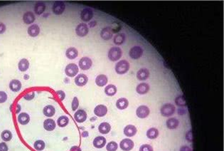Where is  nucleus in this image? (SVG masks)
Wrapping results in <instances>:
<instances>
[{
    "label": "nucleus",
    "mask_w": 224,
    "mask_h": 151,
    "mask_svg": "<svg viewBox=\"0 0 224 151\" xmlns=\"http://www.w3.org/2000/svg\"><path fill=\"white\" fill-rule=\"evenodd\" d=\"M130 69V63L126 60L120 61L115 65V71L118 74H125Z\"/></svg>",
    "instance_id": "f257e3e1"
},
{
    "label": "nucleus",
    "mask_w": 224,
    "mask_h": 151,
    "mask_svg": "<svg viewBox=\"0 0 224 151\" xmlns=\"http://www.w3.org/2000/svg\"><path fill=\"white\" fill-rule=\"evenodd\" d=\"M122 56V50L119 47H112L108 51V58L112 61H118Z\"/></svg>",
    "instance_id": "f03ea898"
},
{
    "label": "nucleus",
    "mask_w": 224,
    "mask_h": 151,
    "mask_svg": "<svg viewBox=\"0 0 224 151\" xmlns=\"http://www.w3.org/2000/svg\"><path fill=\"white\" fill-rule=\"evenodd\" d=\"M176 108L173 104H166L164 106H162L160 110L161 114L164 117H170V116H172L175 112Z\"/></svg>",
    "instance_id": "7ed1b4c3"
},
{
    "label": "nucleus",
    "mask_w": 224,
    "mask_h": 151,
    "mask_svg": "<svg viewBox=\"0 0 224 151\" xmlns=\"http://www.w3.org/2000/svg\"><path fill=\"white\" fill-rule=\"evenodd\" d=\"M65 73L68 77H74L78 73V67L75 63H69L65 68Z\"/></svg>",
    "instance_id": "20e7f679"
},
{
    "label": "nucleus",
    "mask_w": 224,
    "mask_h": 151,
    "mask_svg": "<svg viewBox=\"0 0 224 151\" xmlns=\"http://www.w3.org/2000/svg\"><path fill=\"white\" fill-rule=\"evenodd\" d=\"M143 49L139 46H134L130 50L129 55L132 59H138L142 56Z\"/></svg>",
    "instance_id": "39448f33"
},
{
    "label": "nucleus",
    "mask_w": 224,
    "mask_h": 151,
    "mask_svg": "<svg viewBox=\"0 0 224 151\" xmlns=\"http://www.w3.org/2000/svg\"><path fill=\"white\" fill-rule=\"evenodd\" d=\"M120 147L124 151H130L133 149L134 142L129 138L123 139L120 143Z\"/></svg>",
    "instance_id": "423d86ee"
},
{
    "label": "nucleus",
    "mask_w": 224,
    "mask_h": 151,
    "mask_svg": "<svg viewBox=\"0 0 224 151\" xmlns=\"http://www.w3.org/2000/svg\"><path fill=\"white\" fill-rule=\"evenodd\" d=\"M93 64V61L90 58L88 57H83L79 61V66L82 70L86 71L90 69L91 66Z\"/></svg>",
    "instance_id": "0eeeda50"
},
{
    "label": "nucleus",
    "mask_w": 224,
    "mask_h": 151,
    "mask_svg": "<svg viewBox=\"0 0 224 151\" xmlns=\"http://www.w3.org/2000/svg\"><path fill=\"white\" fill-rule=\"evenodd\" d=\"M150 108L146 106H140L137 108L136 114L139 118H145L150 115Z\"/></svg>",
    "instance_id": "6e6552de"
},
{
    "label": "nucleus",
    "mask_w": 224,
    "mask_h": 151,
    "mask_svg": "<svg viewBox=\"0 0 224 151\" xmlns=\"http://www.w3.org/2000/svg\"><path fill=\"white\" fill-rule=\"evenodd\" d=\"M75 32L78 36L83 37L88 34V27L85 23H81L78 25L76 29H75Z\"/></svg>",
    "instance_id": "1a4fd4ad"
},
{
    "label": "nucleus",
    "mask_w": 224,
    "mask_h": 151,
    "mask_svg": "<svg viewBox=\"0 0 224 151\" xmlns=\"http://www.w3.org/2000/svg\"><path fill=\"white\" fill-rule=\"evenodd\" d=\"M66 5L63 2L57 1L55 2L53 6V12L56 15H60L65 10Z\"/></svg>",
    "instance_id": "9d476101"
},
{
    "label": "nucleus",
    "mask_w": 224,
    "mask_h": 151,
    "mask_svg": "<svg viewBox=\"0 0 224 151\" xmlns=\"http://www.w3.org/2000/svg\"><path fill=\"white\" fill-rule=\"evenodd\" d=\"M93 17V11L90 9L86 8L82 10L81 13V18L84 22H89Z\"/></svg>",
    "instance_id": "9b49d317"
},
{
    "label": "nucleus",
    "mask_w": 224,
    "mask_h": 151,
    "mask_svg": "<svg viewBox=\"0 0 224 151\" xmlns=\"http://www.w3.org/2000/svg\"><path fill=\"white\" fill-rule=\"evenodd\" d=\"M74 118L75 121L79 123L85 122L87 119V113L84 110H78L75 113Z\"/></svg>",
    "instance_id": "f8f14e48"
},
{
    "label": "nucleus",
    "mask_w": 224,
    "mask_h": 151,
    "mask_svg": "<svg viewBox=\"0 0 224 151\" xmlns=\"http://www.w3.org/2000/svg\"><path fill=\"white\" fill-rule=\"evenodd\" d=\"M107 113V108L105 105H98L94 109V113L98 117H103Z\"/></svg>",
    "instance_id": "ddd939ff"
},
{
    "label": "nucleus",
    "mask_w": 224,
    "mask_h": 151,
    "mask_svg": "<svg viewBox=\"0 0 224 151\" xmlns=\"http://www.w3.org/2000/svg\"><path fill=\"white\" fill-rule=\"evenodd\" d=\"M88 81V78L86 75L83 74H78L75 79V84L78 86H84L86 85Z\"/></svg>",
    "instance_id": "4468645a"
},
{
    "label": "nucleus",
    "mask_w": 224,
    "mask_h": 151,
    "mask_svg": "<svg viewBox=\"0 0 224 151\" xmlns=\"http://www.w3.org/2000/svg\"><path fill=\"white\" fill-rule=\"evenodd\" d=\"M150 76V71L147 68H142L139 69L137 73V78L139 81H145Z\"/></svg>",
    "instance_id": "2eb2a0df"
},
{
    "label": "nucleus",
    "mask_w": 224,
    "mask_h": 151,
    "mask_svg": "<svg viewBox=\"0 0 224 151\" xmlns=\"http://www.w3.org/2000/svg\"><path fill=\"white\" fill-rule=\"evenodd\" d=\"M56 124L55 120L51 118L46 119L43 122V128L47 131H52L56 129Z\"/></svg>",
    "instance_id": "dca6fc26"
},
{
    "label": "nucleus",
    "mask_w": 224,
    "mask_h": 151,
    "mask_svg": "<svg viewBox=\"0 0 224 151\" xmlns=\"http://www.w3.org/2000/svg\"><path fill=\"white\" fill-rule=\"evenodd\" d=\"M113 30H112V29L109 27H107L106 28L102 29L101 33H100V36H101V38L103 39L104 40H110L112 37H113Z\"/></svg>",
    "instance_id": "f3484780"
},
{
    "label": "nucleus",
    "mask_w": 224,
    "mask_h": 151,
    "mask_svg": "<svg viewBox=\"0 0 224 151\" xmlns=\"http://www.w3.org/2000/svg\"><path fill=\"white\" fill-rule=\"evenodd\" d=\"M106 144V139L103 136H98L93 140V145L96 148H103Z\"/></svg>",
    "instance_id": "a211bd4d"
},
{
    "label": "nucleus",
    "mask_w": 224,
    "mask_h": 151,
    "mask_svg": "<svg viewBox=\"0 0 224 151\" xmlns=\"http://www.w3.org/2000/svg\"><path fill=\"white\" fill-rule=\"evenodd\" d=\"M138 130L133 125H128L124 129V134L127 137H132L137 133Z\"/></svg>",
    "instance_id": "6ab92c4d"
},
{
    "label": "nucleus",
    "mask_w": 224,
    "mask_h": 151,
    "mask_svg": "<svg viewBox=\"0 0 224 151\" xmlns=\"http://www.w3.org/2000/svg\"><path fill=\"white\" fill-rule=\"evenodd\" d=\"M10 88L11 89V91H12L13 92H18V91H19L22 88L21 81L17 79L11 80L10 83Z\"/></svg>",
    "instance_id": "aec40b11"
},
{
    "label": "nucleus",
    "mask_w": 224,
    "mask_h": 151,
    "mask_svg": "<svg viewBox=\"0 0 224 151\" xmlns=\"http://www.w3.org/2000/svg\"><path fill=\"white\" fill-rule=\"evenodd\" d=\"M17 120L19 124L21 125H26L28 124L30 121V116L26 113H21L18 116Z\"/></svg>",
    "instance_id": "412c9836"
},
{
    "label": "nucleus",
    "mask_w": 224,
    "mask_h": 151,
    "mask_svg": "<svg viewBox=\"0 0 224 151\" xmlns=\"http://www.w3.org/2000/svg\"><path fill=\"white\" fill-rule=\"evenodd\" d=\"M43 115L46 116L48 118L53 117L55 115V113H56V109H55L54 107L51 105H48V106H45L43 110Z\"/></svg>",
    "instance_id": "4be33fe9"
},
{
    "label": "nucleus",
    "mask_w": 224,
    "mask_h": 151,
    "mask_svg": "<svg viewBox=\"0 0 224 151\" xmlns=\"http://www.w3.org/2000/svg\"><path fill=\"white\" fill-rule=\"evenodd\" d=\"M136 91L140 95H143L147 93L148 91H150V86L148 84L146 83H142L139 84V85L137 86L136 88Z\"/></svg>",
    "instance_id": "5701e85b"
},
{
    "label": "nucleus",
    "mask_w": 224,
    "mask_h": 151,
    "mask_svg": "<svg viewBox=\"0 0 224 151\" xmlns=\"http://www.w3.org/2000/svg\"><path fill=\"white\" fill-rule=\"evenodd\" d=\"M107 81H108L107 77L104 74L98 75L95 79V84H97V86H100V87H102V86H106L107 84Z\"/></svg>",
    "instance_id": "b1692460"
},
{
    "label": "nucleus",
    "mask_w": 224,
    "mask_h": 151,
    "mask_svg": "<svg viewBox=\"0 0 224 151\" xmlns=\"http://www.w3.org/2000/svg\"><path fill=\"white\" fill-rule=\"evenodd\" d=\"M23 21L26 24H32L35 21V16L31 11H27L23 16Z\"/></svg>",
    "instance_id": "393cba45"
},
{
    "label": "nucleus",
    "mask_w": 224,
    "mask_h": 151,
    "mask_svg": "<svg viewBox=\"0 0 224 151\" xmlns=\"http://www.w3.org/2000/svg\"><path fill=\"white\" fill-rule=\"evenodd\" d=\"M111 126L110 123L107 122H102L98 126V130L101 134H107L110 131Z\"/></svg>",
    "instance_id": "a878e982"
},
{
    "label": "nucleus",
    "mask_w": 224,
    "mask_h": 151,
    "mask_svg": "<svg viewBox=\"0 0 224 151\" xmlns=\"http://www.w3.org/2000/svg\"><path fill=\"white\" fill-rule=\"evenodd\" d=\"M40 32V28L37 24H33L29 27L28 29V34L30 36L32 37H36L37 36Z\"/></svg>",
    "instance_id": "bb28decb"
},
{
    "label": "nucleus",
    "mask_w": 224,
    "mask_h": 151,
    "mask_svg": "<svg viewBox=\"0 0 224 151\" xmlns=\"http://www.w3.org/2000/svg\"><path fill=\"white\" fill-rule=\"evenodd\" d=\"M128 105H129V102L128 100L125 98H119L116 102V106L117 108L120 110H124L127 108Z\"/></svg>",
    "instance_id": "cd10ccee"
},
{
    "label": "nucleus",
    "mask_w": 224,
    "mask_h": 151,
    "mask_svg": "<svg viewBox=\"0 0 224 151\" xmlns=\"http://www.w3.org/2000/svg\"><path fill=\"white\" fill-rule=\"evenodd\" d=\"M66 55L68 59H74L77 58L78 55V50L75 48L70 47L67 49V51L66 52Z\"/></svg>",
    "instance_id": "c85d7f7f"
},
{
    "label": "nucleus",
    "mask_w": 224,
    "mask_h": 151,
    "mask_svg": "<svg viewBox=\"0 0 224 151\" xmlns=\"http://www.w3.org/2000/svg\"><path fill=\"white\" fill-rule=\"evenodd\" d=\"M105 93L108 96H113L117 93V87L115 85H113V84H110L105 88Z\"/></svg>",
    "instance_id": "c756f323"
},
{
    "label": "nucleus",
    "mask_w": 224,
    "mask_h": 151,
    "mask_svg": "<svg viewBox=\"0 0 224 151\" xmlns=\"http://www.w3.org/2000/svg\"><path fill=\"white\" fill-rule=\"evenodd\" d=\"M29 67V62L26 59H22L20 60L18 64V68L19 70L22 72H24L27 71Z\"/></svg>",
    "instance_id": "7c9ffc66"
},
{
    "label": "nucleus",
    "mask_w": 224,
    "mask_h": 151,
    "mask_svg": "<svg viewBox=\"0 0 224 151\" xmlns=\"http://www.w3.org/2000/svg\"><path fill=\"white\" fill-rule=\"evenodd\" d=\"M166 126L169 129H175L179 125V120L177 118H171L166 120Z\"/></svg>",
    "instance_id": "2f4dec72"
},
{
    "label": "nucleus",
    "mask_w": 224,
    "mask_h": 151,
    "mask_svg": "<svg viewBox=\"0 0 224 151\" xmlns=\"http://www.w3.org/2000/svg\"><path fill=\"white\" fill-rule=\"evenodd\" d=\"M125 39H126V36H125V34L123 33H120V34H117V35L114 37L113 42L115 43V44H117V45H122V43L125 42Z\"/></svg>",
    "instance_id": "473e14b6"
},
{
    "label": "nucleus",
    "mask_w": 224,
    "mask_h": 151,
    "mask_svg": "<svg viewBox=\"0 0 224 151\" xmlns=\"http://www.w3.org/2000/svg\"><path fill=\"white\" fill-rule=\"evenodd\" d=\"M68 123H69V118L66 116H61L57 120V124L61 128L66 127L68 124Z\"/></svg>",
    "instance_id": "72a5a7b5"
},
{
    "label": "nucleus",
    "mask_w": 224,
    "mask_h": 151,
    "mask_svg": "<svg viewBox=\"0 0 224 151\" xmlns=\"http://www.w3.org/2000/svg\"><path fill=\"white\" fill-rule=\"evenodd\" d=\"M46 9V5L43 2H38L35 5V7H34V11H35L36 14L37 15H41L44 12Z\"/></svg>",
    "instance_id": "f704fd0d"
},
{
    "label": "nucleus",
    "mask_w": 224,
    "mask_h": 151,
    "mask_svg": "<svg viewBox=\"0 0 224 151\" xmlns=\"http://www.w3.org/2000/svg\"><path fill=\"white\" fill-rule=\"evenodd\" d=\"M159 136L158 130L155 128H151L147 131V136L150 139H155Z\"/></svg>",
    "instance_id": "c9c22d12"
},
{
    "label": "nucleus",
    "mask_w": 224,
    "mask_h": 151,
    "mask_svg": "<svg viewBox=\"0 0 224 151\" xmlns=\"http://www.w3.org/2000/svg\"><path fill=\"white\" fill-rule=\"evenodd\" d=\"M2 139L4 141H10L12 138V133L10 130H5L4 131H2L1 134Z\"/></svg>",
    "instance_id": "e433bc0d"
},
{
    "label": "nucleus",
    "mask_w": 224,
    "mask_h": 151,
    "mask_svg": "<svg viewBox=\"0 0 224 151\" xmlns=\"http://www.w3.org/2000/svg\"><path fill=\"white\" fill-rule=\"evenodd\" d=\"M34 148H35L36 150L37 151H42L45 148V143L43 141L38 140L36 141L34 144Z\"/></svg>",
    "instance_id": "4c0bfd02"
},
{
    "label": "nucleus",
    "mask_w": 224,
    "mask_h": 151,
    "mask_svg": "<svg viewBox=\"0 0 224 151\" xmlns=\"http://www.w3.org/2000/svg\"><path fill=\"white\" fill-rule=\"evenodd\" d=\"M175 103L178 106L182 107L186 106V100H185L184 96L182 95H180L176 98Z\"/></svg>",
    "instance_id": "58836bf2"
},
{
    "label": "nucleus",
    "mask_w": 224,
    "mask_h": 151,
    "mask_svg": "<svg viewBox=\"0 0 224 151\" xmlns=\"http://www.w3.org/2000/svg\"><path fill=\"white\" fill-rule=\"evenodd\" d=\"M118 145L115 141H111L107 143L106 146V149L107 151H116L118 150Z\"/></svg>",
    "instance_id": "ea45409f"
},
{
    "label": "nucleus",
    "mask_w": 224,
    "mask_h": 151,
    "mask_svg": "<svg viewBox=\"0 0 224 151\" xmlns=\"http://www.w3.org/2000/svg\"><path fill=\"white\" fill-rule=\"evenodd\" d=\"M78 106H79V100H78V99L77 97H74V99H73L72 104H71L73 111H76L77 108H78Z\"/></svg>",
    "instance_id": "a19ab883"
},
{
    "label": "nucleus",
    "mask_w": 224,
    "mask_h": 151,
    "mask_svg": "<svg viewBox=\"0 0 224 151\" xmlns=\"http://www.w3.org/2000/svg\"><path fill=\"white\" fill-rule=\"evenodd\" d=\"M139 151H154V150H153V148L150 145L145 144V145H142L139 148Z\"/></svg>",
    "instance_id": "79ce46f5"
},
{
    "label": "nucleus",
    "mask_w": 224,
    "mask_h": 151,
    "mask_svg": "<svg viewBox=\"0 0 224 151\" xmlns=\"http://www.w3.org/2000/svg\"><path fill=\"white\" fill-rule=\"evenodd\" d=\"M7 100V94L4 91H0V104H3Z\"/></svg>",
    "instance_id": "37998d69"
},
{
    "label": "nucleus",
    "mask_w": 224,
    "mask_h": 151,
    "mask_svg": "<svg viewBox=\"0 0 224 151\" xmlns=\"http://www.w3.org/2000/svg\"><path fill=\"white\" fill-rule=\"evenodd\" d=\"M34 96H35V93L31 92V93H26V94H25L24 98L26 100H31L33 99Z\"/></svg>",
    "instance_id": "c03bdc74"
},
{
    "label": "nucleus",
    "mask_w": 224,
    "mask_h": 151,
    "mask_svg": "<svg viewBox=\"0 0 224 151\" xmlns=\"http://www.w3.org/2000/svg\"><path fill=\"white\" fill-rule=\"evenodd\" d=\"M56 93L57 95H58V98H60V100H61V101H63V100L65 99L66 98V93L63 92V91H56Z\"/></svg>",
    "instance_id": "a18cd8bd"
},
{
    "label": "nucleus",
    "mask_w": 224,
    "mask_h": 151,
    "mask_svg": "<svg viewBox=\"0 0 224 151\" xmlns=\"http://www.w3.org/2000/svg\"><path fill=\"white\" fill-rule=\"evenodd\" d=\"M9 148L7 145L5 143H0V151H8Z\"/></svg>",
    "instance_id": "49530a36"
},
{
    "label": "nucleus",
    "mask_w": 224,
    "mask_h": 151,
    "mask_svg": "<svg viewBox=\"0 0 224 151\" xmlns=\"http://www.w3.org/2000/svg\"><path fill=\"white\" fill-rule=\"evenodd\" d=\"M186 140L189 141V142H191L193 140V136H192V131L191 130H189V132H187L186 133Z\"/></svg>",
    "instance_id": "de8ad7c7"
},
{
    "label": "nucleus",
    "mask_w": 224,
    "mask_h": 151,
    "mask_svg": "<svg viewBox=\"0 0 224 151\" xmlns=\"http://www.w3.org/2000/svg\"><path fill=\"white\" fill-rule=\"evenodd\" d=\"M6 31V26L2 22H0V34H3Z\"/></svg>",
    "instance_id": "09e8293b"
},
{
    "label": "nucleus",
    "mask_w": 224,
    "mask_h": 151,
    "mask_svg": "<svg viewBox=\"0 0 224 151\" xmlns=\"http://www.w3.org/2000/svg\"><path fill=\"white\" fill-rule=\"evenodd\" d=\"M180 151H191V148L189 147V146L184 145L180 148Z\"/></svg>",
    "instance_id": "8fccbe9b"
},
{
    "label": "nucleus",
    "mask_w": 224,
    "mask_h": 151,
    "mask_svg": "<svg viewBox=\"0 0 224 151\" xmlns=\"http://www.w3.org/2000/svg\"><path fill=\"white\" fill-rule=\"evenodd\" d=\"M70 151H82L81 148H80L79 147H78V146H74V147H72L71 148H70Z\"/></svg>",
    "instance_id": "3c124183"
},
{
    "label": "nucleus",
    "mask_w": 224,
    "mask_h": 151,
    "mask_svg": "<svg viewBox=\"0 0 224 151\" xmlns=\"http://www.w3.org/2000/svg\"><path fill=\"white\" fill-rule=\"evenodd\" d=\"M17 111H16V113H18L20 111V110H21V106H20L19 105H17Z\"/></svg>",
    "instance_id": "603ef678"
},
{
    "label": "nucleus",
    "mask_w": 224,
    "mask_h": 151,
    "mask_svg": "<svg viewBox=\"0 0 224 151\" xmlns=\"http://www.w3.org/2000/svg\"><path fill=\"white\" fill-rule=\"evenodd\" d=\"M82 135H83V137H87L88 136V133L86 131V132H83V133H82Z\"/></svg>",
    "instance_id": "864d4df0"
}]
</instances>
